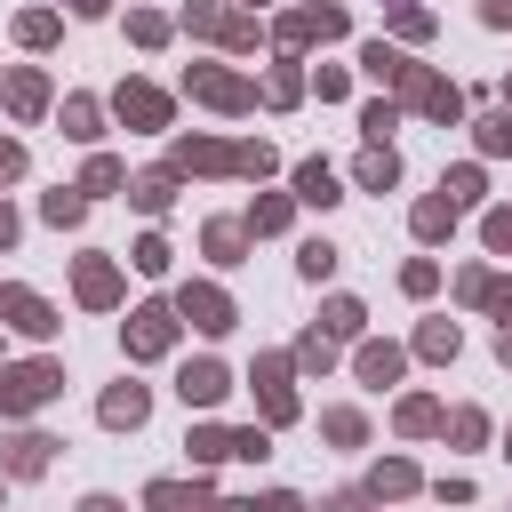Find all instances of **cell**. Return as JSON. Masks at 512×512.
I'll list each match as a JSON object with an SVG mask.
<instances>
[{
  "instance_id": "obj_1",
  "label": "cell",
  "mask_w": 512,
  "mask_h": 512,
  "mask_svg": "<svg viewBox=\"0 0 512 512\" xmlns=\"http://www.w3.org/2000/svg\"><path fill=\"white\" fill-rule=\"evenodd\" d=\"M272 144H224V136H176V176H264Z\"/></svg>"
},
{
  "instance_id": "obj_2",
  "label": "cell",
  "mask_w": 512,
  "mask_h": 512,
  "mask_svg": "<svg viewBox=\"0 0 512 512\" xmlns=\"http://www.w3.org/2000/svg\"><path fill=\"white\" fill-rule=\"evenodd\" d=\"M56 392H64V368H56V360H24V368L0 376V416H32V408H48Z\"/></svg>"
},
{
  "instance_id": "obj_3",
  "label": "cell",
  "mask_w": 512,
  "mask_h": 512,
  "mask_svg": "<svg viewBox=\"0 0 512 512\" xmlns=\"http://www.w3.org/2000/svg\"><path fill=\"white\" fill-rule=\"evenodd\" d=\"M176 328H184V312H176V304H136V312H128V328H120V344H128V360H160V352L176 344Z\"/></svg>"
},
{
  "instance_id": "obj_4",
  "label": "cell",
  "mask_w": 512,
  "mask_h": 512,
  "mask_svg": "<svg viewBox=\"0 0 512 512\" xmlns=\"http://www.w3.org/2000/svg\"><path fill=\"white\" fill-rule=\"evenodd\" d=\"M184 32L224 40V48H256V24H248V16H232L224 0H192V8H184Z\"/></svg>"
},
{
  "instance_id": "obj_5",
  "label": "cell",
  "mask_w": 512,
  "mask_h": 512,
  "mask_svg": "<svg viewBox=\"0 0 512 512\" xmlns=\"http://www.w3.org/2000/svg\"><path fill=\"white\" fill-rule=\"evenodd\" d=\"M184 88H192L200 104H216V112H248V104H256V88H248L240 72H216V64H192Z\"/></svg>"
},
{
  "instance_id": "obj_6",
  "label": "cell",
  "mask_w": 512,
  "mask_h": 512,
  "mask_svg": "<svg viewBox=\"0 0 512 512\" xmlns=\"http://www.w3.org/2000/svg\"><path fill=\"white\" fill-rule=\"evenodd\" d=\"M400 104H408V112H432V120H456V112H464L456 80H440V72H424V64L400 80Z\"/></svg>"
},
{
  "instance_id": "obj_7",
  "label": "cell",
  "mask_w": 512,
  "mask_h": 512,
  "mask_svg": "<svg viewBox=\"0 0 512 512\" xmlns=\"http://www.w3.org/2000/svg\"><path fill=\"white\" fill-rule=\"evenodd\" d=\"M144 504H152V512H256V504H224V496H208L200 480H192V488H184V480H152Z\"/></svg>"
},
{
  "instance_id": "obj_8",
  "label": "cell",
  "mask_w": 512,
  "mask_h": 512,
  "mask_svg": "<svg viewBox=\"0 0 512 512\" xmlns=\"http://www.w3.org/2000/svg\"><path fill=\"white\" fill-rule=\"evenodd\" d=\"M176 312H184L200 336H224V328L240 320V312H232V296H224V288H208V280H200V288H184V296H176Z\"/></svg>"
},
{
  "instance_id": "obj_9",
  "label": "cell",
  "mask_w": 512,
  "mask_h": 512,
  "mask_svg": "<svg viewBox=\"0 0 512 512\" xmlns=\"http://www.w3.org/2000/svg\"><path fill=\"white\" fill-rule=\"evenodd\" d=\"M176 392H184V408H216L232 392V376H224V360H184L176 368Z\"/></svg>"
},
{
  "instance_id": "obj_10",
  "label": "cell",
  "mask_w": 512,
  "mask_h": 512,
  "mask_svg": "<svg viewBox=\"0 0 512 512\" xmlns=\"http://www.w3.org/2000/svg\"><path fill=\"white\" fill-rule=\"evenodd\" d=\"M288 368H296V360H280V352H272V360H256V400H264V424H288V416H296Z\"/></svg>"
},
{
  "instance_id": "obj_11",
  "label": "cell",
  "mask_w": 512,
  "mask_h": 512,
  "mask_svg": "<svg viewBox=\"0 0 512 512\" xmlns=\"http://www.w3.org/2000/svg\"><path fill=\"white\" fill-rule=\"evenodd\" d=\"M112 112H120V120H136V128H168V96H160V88H144V80H120Z\"/></svg>"
},
{
  "instance_id": "obj_12",
  "label": "cell",
  "mask_w": 512,
  "mask_h": 512,
  "mask_svg": "<svg viewBox=\"0 0 512 512\" xmlns=\"http://www.w3.org/2000/svg\"><path fill=\"white\" fill-rule=\"evenodd\" d=\"M0 320L24 328V336H56V312H48L32 288H0Z\"/></svg>"
},
{
  "instance_id": "obj_13",
  "label": "cell",
  "mask_w": 512,
  "mask_h": 512,
  "mask_svg": "<svg viewBox=\"0 0 512 512\" xmlns=\"http://www.w3.org/2000/svg\"><path fill=\"white\" fill-rule=\"evenodd\" d=\"M96 416H104V424H112V432H136V424H144V416H152V392H144V384H112V392H104V408H96Z\"/></svg>"
},
{
  "instance_id": "obj_14",
  "label": "cell",
  "mask_w": 512,
  "mask_h": 512,
  "mask_svg": "<svg viewBox=\"0 0 512 512\" xmlns=\"http://www.w3.org/2000/svg\"><path fill=\"white\" fill-rule=\"evenodd\" d=\"M72 288H80V304H120V272L104 264V256H80V272H72Z\"/></svg>"
},
{
  "instance_id": "obj_15",
  "label": "cell",
  "mask_w": 512,
  "mask_h": 512,
  "mask_svg": "<svg viewBox=\"0 0 512 512\" xmlns=\"http://www.w3.org/2000/svg\"><path fill=\"white\" fill-rule=\"evenodd\" d=\"M8 112H16V120H40V112H48V72H32V64L8 72Z\"/></svg>"
},
{
  "instance_id": "obj_16",
  "label": "cell",
  "mask_w": 512,
  "mask_h": 512,
  "mask_svg": "<svg viewBox=\"0 0 512 512\" xmlns=\"http://www.w3.org/2000/svg\"><path fill=\"white\" fill-rule=\"evenodd\" d=\"M48 448H56V440H48V432H16V440H8V456H0V464H8V472H16V480H32V472H48Z\"/></svg>"
},
{
  "instance_id": "obj_17",
  "label": "cell",
  "mask_w": 512,
  "mask_h": 512,
  "mask_svg": "<svg viewBox=\"0 0 512 512\" xmlns=\"http://www.w3.org/2000/svg\"><path fill=\"white\" fill-rule=\"evenodd\" d=\"M296 200L336 208V200H344V192H336V168H328V160H304V168H296Z\"/></svg>"
},
{
  "instance_id": "obj_18",
  "label": "cell",
  "mask_w": 512,
  "mask_h": 512,
  "mask_svg": "<svg viewBox=\"0 0 512 512\" xmlns=\"http://www.w3.org/2000/svg\"><path fill=\"white\" fill-rule=\"evenodd\" d=\"M128 200H136L144 216H160V208L176 200V168H152V176H128Z\"/></svg>"
},
{
  "instance_id": "obj_19",
  "label": "cell",
  "mask_w": 512,
  "mask_h": 512,
  "mask_svg": "<svg viewBox=\"0 0 512 512\" xmlns=\"http://www.w3.org/2000/svg\"><path fill=\"white\" fill-rule=\"evenodd\" d=\"M400 368H408V360H400V344H360V384H376V392H384V384H400Z\"/></svg>"
},
{
  "instance_id": "obj_20",
  "label": "cell",
  "mask_w": 512,
  "mask_h": 512,
  "mask_svg": "<svg viewBox=\"0 0 512 512\" xmlns=\"http://www.w3.org/2000/svg\"><path fill=\"white\" fill-rule=\"evenodd\" d=\"M408 488H416V464H408V456H384V464L368 472V496H376V504H384V496H408Z\"/></svg>"
},
{
  "instance_id": "obj_21",
  "label": "cell",
  "mask_w": 512,
  "mask_h": 512,
  "mask_svg": "<svg viewBox=\"0 0 512 512\" xmlns=\"http://www.w3.org/2000/svg\"><path fill=\"white\" fill-rule=\"evenodd\" d=\"M360 64H368V72H376V80H392V88H400V80H408V72H416V64H408V56H400V48H392V40H368V48H360Z\"/></svg>"
},
{
  "instance_id": "obj_22",
  "label": "cell",
  "mask_w": 512,
  "mask_h": 512,
  "mask_svg": "<svg viewBox=\"0 0 512 512\" xmlns=\"http://www.w3.org/2000/svg\"><path fill=\"white\" fill-rule=\"evenodd\" d=\"M96 120H104V112H96V96H64V136H72V144H96V136H104Z\"/></svg>"
},
{
  "instance_id": "obj_23",
  "label": "cell",
  "mask_w": 512,
  "mask_h": 512,
  "mask_svg": "<svg viewBox=\"0 0 512 512\" xmlns=\"http://www.w3.org/2000/svg\"><path fill=\"white\" fill-rule=\"evenodd\" d=\"M456 232V200L440 192V200H416V240H448Z\"/></svg>"
},
{
  "instance_id": "obj_24",
  "label": "cell",
  "mask_w": 512,
  "mask_h": 512,
  "mask_svg": "<svg viewBox=\"0 0 512 512\" xmlns=\"http://www.w3.org/2000/svg\"><path fill=\"white\" fill-rule=\"evenodd\" d=\"M360 184H368V192H392V184H400V160H392V144H368V160H360Z\"/></svg>"
},
{
  "instance_id": "obj_25",
  "label": "cell",
  "mask_w": 512,
  "mask_h": 512,
  "mask_svg": "<svg viewBox=\"0 0 512 512\" xmlns=\"http://www.w3.org/2000/svg\"><path fill=\"white\" fill-rule=\"evenodd\" d=\"M40 216H48V224H80V216H88V192H80V184H56V192L40 200Z\"/></svg>"
},
{
  "instance_id": "obj_26",
  "label": "cell",
  "mask_w": 512,
  "mask_h": 512,
  "mask_svg": "<svg viewBox=\"0 0 512 512\" xmlns=\"http://www.w3.org/2000/svg\"><path fill=\"white\" fill-rule=\"evenodd\" d=\"M200 248H208L216 264H240V248H248V224H208V232H200Z\"/></svg>"
},
{
  "instance_id": "obj_27",
  "label": "cell",
  "mask_w": 512,
  "mask_h": 512,
  "mask_svg": "<svg viewBox=\"0 0 512 512\" xmlns=\"http://www.w3.org/2000/svg\"><path fill=\"white\" fill-rule=\"evenodd\" d=\"M320 328H328V336H360V328H368V312H360L352 296H328V304H320Z\"/></svg>"
},
{
  "instance_id": "obj_28",
  "label": "cell",
  "mask_w": 512,
  "mask_h": 512,
  "mask_svg": "<svg viewBox=\"0 0 512 512\" xmlns=\"http://www.w3.org/2000/svg\"><path fill=\"white\" fill-rule=\"evenodd\" d=\"M456 344H464L456 320H424V328H416V352H424V360H456Z\"/></svg>"
},
{
  "instance_id": "obj_29",
  "label": "cell",
  "mask_w": 512,
  "mask_h": 512,
  "mask_svg": "<svg viewBox=\"0 0 512 512\" xmlns=\"http://www.w3.org/2000/svg\"><path fill=\"white\" fill-rule=\"evenodd\" d=\"M288 360H296L304 376H328V360H336V336H328V328H312V336H304V344H296Z\"/></svg>"
},
{
  "instance_id": "obj_30",
  "label": "cell",
  "mask_w": 512,
  "mask_h": 512,
  "mask_svg": "<svg viewBox=\"0 0 512 512\" xmlns=\"http://www.w3.org/2000/svg\"><path fill=\"white\" fill-rule=\"evenodd\" d=\"M392 424H400V432L416 440V432H440L448 416H440V400H424V392H416V400H400V416H392Z\"/></svg>"
},
{
  "instance_id": "obj_31",
  "label": "cell",
  "mask_w": 512,
  "mask_h": 512,
  "mask_svg": "<svg viewBox=\"0 0 512 512\" xmlns=\"http://www.w3.org/2000/svg\"><path fill=\"white\" fill-rule=\"evenodd\" d=\"M320 432H328L336 448H360V440H368V416H360V408H328V416H320Z\"/></svg>"
},
{
  "instance_id": "obj_32",
  "label": "cell",
  "mask_w": 512,
  "mask_h": 512,
  "mask_svg": "<svg viewBox=\"0 0 512 512\" xmlns=\"http://www.w3.org/2000/svg\"><path fill=\"white\" fill-rule=\"evenodd\" d=\"M184 448H192V464H224V456H232V432H224V424H200Z\"/></svg>"
},
{
  "instance_id": "obj_33",
  "label": "cell",
  "mask_w": 512,
  "mask_h": 512,
  "mask_svg": "<svg viewBox=\"0 0 512 512\" xmlns=\"http://www.w3.org/2000/svg\"><path fill=\"white\" fill-rule=\"evenodd\" d=\"M16 40H24V48H48V40H56V8H24V16H16Z\"/></svg>"
},
{
  "instance_id": "obj_34",
  "label": "cell",
  "mask_w": 512,
  "mask_h": 512,
  "mask_svg": "<svg viewBox=\"0 0 512 512\" xmlns=\"http://www.w3.org/2000/svg\"><path fill=\"white\" fill-rule=\"evenodd\" d=\"M112 184H128V168H120L112 152H96V160H88V176H80V192H112Z\"/></svg>"
},
{
  "instance_id": "obj_35",
  "label": "cell",
  "mask_w": 512,
  "mask_h": 512,
  "mask_svg": "<svg viewBox=\"0 0 512 512\" xmlns=\"http://www.w3.org/2000/svg\"><path fill=\"white\" fill-rule=\"evenodd\" d=\"M296 272H304V280H328V272H336V248H328V240H304V248H296Z\"/></svg>"
},
{
  "instance_id": "obj_36",
  "label": "cell",
  "mask_w": 512,
  "mask_h": 512,
  "mask_svg": "<svg viewBox=\"0 0 512 512\" xmlns=\"http://www.w3.org/2000/svg\"><path fill=\"white\" fill-rule=\"evenodd\" d=\"M392 128H400V104H368V112H360V136H368V144H384Z\"/></svg>"
},
{
  "instance_id": "obj_37",
  "label": "cell",
  "mask_w": 512,
  "mask_h": 512,
  "mask_svg": "<svg viewBox=\"0 0 512 512\" xmlns=\"http://www.w3.org/2000/svg\"><path fill=\"white\" fill-rule=\"evenodd\" d=\"M392 24H400V40H432V16L408 8V0H392Z\"/></svg>"
},
{
  "instance_id": "obj_38",
  "label": "cell",
  "mask_w": 512,
  "mask_h": 512,
  "mask_svg": "<svg viewBox=\"0 0 512 512\" xmlns=\"http://www.w3.org/2000/svg\"><path fill=\"white\" fill-rule=\"evenodd\" d=\"M264 96H272V104H296V96H304V72H296V64H280V72L264 80Z\"/></svg>"
},
{
  "instance_id": "obj_39",
  "label": "cell",
  "mask_w": 512,
  "mask_h": 512,
  "mask_svg": "<svg viewBox=\"0 0 512 512\" xmlns=\"http://www.w3.org/2000/svg\"><path fill=\"white\" fill-rule=\"evenodd\" d=\"M440 192H448L456 208H472V200H480V168H456V176H440Z\"/></svg>"
},
{
  "instance_id": "obj_40",
  "label": "cell",
  "mask_w": 512,
  "mask_h": 512,
  "mask_svg": "<svg viewBox=\"0 0 512 512\" xmlns=\"http://www.w3.org/2000/svg\"><path fill=\"white\" fill-rule=\"evenodd\" d=\"M280 224H288V200H280V192H272V200H256V208H248V232H280Z\"/></svg>"
},
{
  "instance_id": "obj_41",
  "label": "cell",
  "mask_w": 512,
  "mask_h": 512,
  "mask_svg": "<svg viewBox=\"0 0 512 512\" xmlns=\"http://www.w3.org/2000/svg\"><path fill=\"white\" fill-rule=\"evenodd\" d=\"M448 440H464V448L488 440V416H480V408H456V416H448Z\"/></svg>"
},
{
  "instance_id": "obj_42",
  "label": "cell",
  "mask_w": 512,
  "mask_h": 512,
  "mask_svg": "<svg viewBox=\"0 0 512 512\" xmlns=\"http://www.w3.org/2000/svg\"><path fill=\"white\" fill-rule=\"evenodd\" d=\"M128 32H136L144 48H160V40H168V16H152V8H136V16H128Z\"/></svg>"
},
{
  "instance_id": "obj_43",
  "label": "cell",
  "mask_w": 512,
  "mask_h": 512,
  "mask_svg": "<svg viewBox=\"0 0 512 512\" xmlns=\"http://www.w3.org/2000/svg\"><path fill=\"white\" fill-rule=\"evenodd\" d=\"M136 272H168V240H160V232L136 240Z\"/></svg>"
},
{
  "instance_id": "obj_44",
  "label": "cell",
  "mask_w": 512,
  "mask_h": 512,
  "mask_svg": "<svg viewBox=\"0 0 512 512\" xmlns=\"http://www.w3.org/2000/svg\"><path fill=\"white\" fill-rule=\"evenodd\" d=\"M480 152H512V112H496V120H480Z\"/></svg>"
},
{
  "instance_id": "obj_45",
  "label": "cell",
  "mask_w": 512,
  "mask_h": 512,
  "mask_svg": "<svg viewBox=\"0 0 512 512\" xmlns=\"http://www.w3.org/2000/svg\"><path fill=\"white\" fill-rule=\"evenodd\" d=\"M400 288H408V296H432V288H440V272H432V264H408V272H400Z\"/></svg>"
},
{
  "instance_id": "obj_46",
  "label": "cell",
  "mask_w": 512,
  "mask_h": 512,
  "mask_svg": "<svg viewBox=\"0 0 512 512\" xmlns=\"http://www.w3.org/2000/svg\"><path fill=\"white\" fill-rule=\"evenodd\" d=\"M488 248H496V256H512V208H496V216H488Z\"/></svg>"
},
{
  "instance_id": "obj_47",
  "label": "cell",
  "mask_w": 512,
  "mask_h": 512,
  "mask_svg": "<svg viewBox=\"0 0 512 512\" xmlns=\"http://www.w3.org/2000/svg\"><path fill=\"white\" fill-rule=\"evenodd\" d=\"M456 296H464V304H488V272H480V264H472V272H464V280H456Z\"/></svg>"
},
{
  "instance_id": "obj_48",
  "label": "cell",
  "mask_w": 512,
  "mask_h": 512,
  "mask_svg": "<svg viewBox=\"0 0 512 512\" xmlns=\"http://www.w3.org/2000/svg\"><path fill=\"white\" fill-rule=\"evenodd\" d=\"M488 312H496V320H512V280H488Z\"/></svg>"
},
{
  "instance_id": "obj_49",
  "label": "cell",
  "mask_w": 512,
  "mask_h": 512,
  "mask_svg": "<svg viewBox=\"0 0 512 512\" xmlns=\"http://www.w3.org/2000/svg\"><path fill=\"white\" fill-rule=\"evenodd\" d=\"M256 512H304V496H288V488H272V496H256Z\"/></svg>"
},
{
  "instance_id": "obj_50",
  "label": "cell",
  "mask_w": 512,
  "mask_h": 512,
  "mask_svg": "<svg viewBox=\"0 0 512 512\" xmlns=\"http://www.w3.org/2000/svg\"><path fill=\"white\" fill-rule=\"evenodd\" d=\"M8 176H24V144H8V136H0V184H8Z\"/></svg>"
},
{
  "instance_id": "obj_51",
  "label": "cell",
  "mask_w": 512,
  "mask_h": 512,
  "mask_svg": "<svg viewBox=\"0 0 512 512\" xmlns=\"http://www.w3.org/2000/svg\"><path fill=\"white\" fill-rule=\"evenodd\" d=\"M368 496H328V504H312V512H360Z\"/></svg>"
},
{
  "instance_id": "obj_52",
  "label": "cell",
  "mask_w": 512,
  "mask_h": 512,
  "mask_svg": "<svg viewBox=\"0 0 512 512\" xmlns=\"http://www.w3.org/2000/svg\"><path fill=\"white\" fill-rule=\"evenodd\" d=\"M80 512H128L120 496H80Z\"/></svg>"
},
{
  "instance_id": "obj_53",
  "label": "cell",
  "mask_w": 512,
  "mask_h": 512,
  "mask_svg": "<svg viewBox=\"0 0 512 512\" xmlns=\"http://www.w3.org/2000/svg\"><path fill=\"white\" fill-rule=\"evenodd\" d=\"M480 16L488 24H512V0H480Z\"/></svg>"
},
{
  "instance_id": "obj_54",
  "label": "cell",
  "mask_w": 512,
  "mask_h": 512,
  "mask_svg": "<svg viewBox=\"0 0 512 512\" xmlns=\"http://www.w3.org/2000/svg\"><path fill=\"white\" fill-rule=\"evenodd\" d=\"M496 360H504V368H512V320H504V328H496Z\"/></svg>"
},
{
  "instance_id": "obj_55",
  "label": "cell",
  "mask_w": 512,
  "mask_h": 512,
  "mask_svg": "<svg viewBox=\"0 0 512 512\" xmlns=\"http://www.w3.org/2000/svg\"><path fill=\"white\" fill-rule=\"evenodd\" d=\"M8 240H16V216H8V200H0V248H8Z\"/></svg>"
},
{
  "instance_id": "obj_56",
  "label": "cell",
  "mask_w": 512,
  "mask_h": 512,
  "mask_svg": "<svg viewBox=\"0 0 512 512\" xmlns=\"http://www.w3.org/2000/svg\"><path fill=\"white\" fill-rule=\"evenodd\" d=\"M72 8H80V16H104V8H112V0H72Z\"/></svg>"
},
{
  "instance_id": "obj_57",
  "label": "cell",
  "mask_w": 512,
  "mask_h": 512,
  "mask_svg": "<svg viewBox=\"0 0 512 512\" xmlns=\"http://www.w3.org/2000/svg\"><path fill=\"white\" fill-rule=\"evenodd\" d=\"M504 104H512V80H504Z\"/></svg>"
},
{
  "instance_id": "obj_58",
  "label": "cell",
  "mask_w": 512,
  "mask_h": 512,
  "mask_svg": "<svg viewBox=\"0 0 512 512\" xmlns=\"http://www.w3.org/2000/svg\"><path fill=\"white\" fill-rule=\"evenodd\" d=\"M504 456H512V432H504Z\"/></svg>"
},
{
  "instance_id": "obj_59",
  "label": "cell",
  "mask_w": 512,
  "mask_h": 512,
  "mask_svg": "<svg viewBox=\"0 0 512 512\" xmlns=\"http://www.w3.org/2000/svg\"><path fill=\"white\" fill-rule=\"evenodd\" d=\"M248 8H264V0H248Z\"/></svg>"
},
{
  "instance_id": "obj_60",
  "label": "cell",
  "mask_w": 512,
  "mask_h": 512,
  "mask_svg": "<svg viewBox=\"0 0 512 512\" xmlns=\"http://www.w3.org/2000/svg\"><path fill=\"white\" fill-rule=\"evenodd\" d=\"M312 8H320V0H312Z\"/></svg>"
}]
</instances>
